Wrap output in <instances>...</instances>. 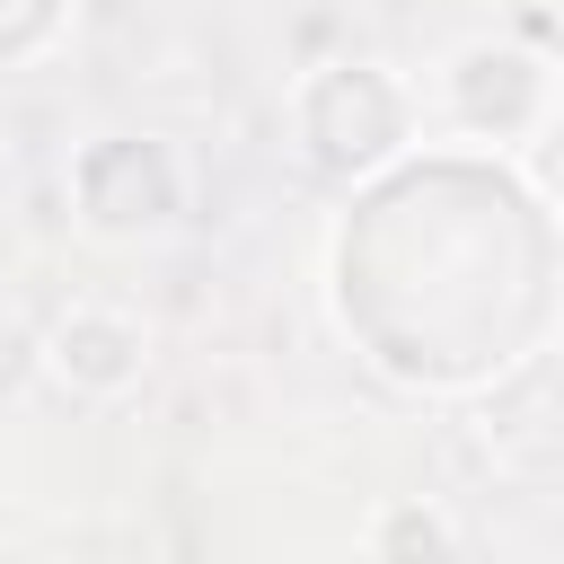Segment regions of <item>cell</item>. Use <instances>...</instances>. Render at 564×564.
I'll use <instances>...</instances> for the list:
<instances>
[{"label": "cell", "mask_w": 564, "mask_h": 564, "mask_svg": "<svg viewBox=\"0 0 564 564\" xmlns=\"http://www.w3.org/2000/svg\"><path fill=\"white\" fill-rule=\"evenodd\" d=\"M291 115H300L308 159L335 167V176L388 167V159L405 150V132H414V97H405V79L379 70V62H326L317 79H300Z\"/></svg>", "instance_id": "1"}, {"label": "cell", "mask_w": 564, "mask_h": 564, "mask_svg": "<svg viewBox=\"0 0 564 564\" xmlns=\"http://www.w3.org/2000/svg\"><path fill=\"white\" fill-rule=\"evenodd\" d=\"M70 203H79V229L88 238H159L185 203V176L159 141H88L79 167H70Z\"/></svg>", "instance_id": "2"}, {"label": "cell", "mask_w": 564, "mask_h": 564, "mask_svg": "<svg viewBox=\"0 0 564 564\" xmlns=\"http://www.w3.org/2000/svg\"><path fill=\"white\" fill-rule=\"evenodd\" d=\"M35 361H44V379H53L62 397L106 405V397H132V388H141V370H150V326H141L132 308H115V300H70V308L44 317Z\"/></svg>", "instance_id": "3"}, {"label": "cell", "mask_w": 564, "mask_h": 564, "mask_svg": "<svg viewBox=\"0 0 564 564\" xmlns=\"http://www.w3.org/2000/svg\"><path fill=\"white\" fill-rule=\"evenodd\" d=\"M441 106L458 132L476 141H529L546 123V62L520 53V44H458L449 70H441Z\"/></svg>", "instance_id": "4"}, {"label": "cell", "mask_w": 564, "mask_h": 564, "mask_svg": "<svg viewBox=\"0 0 564 564\" xmlns=\"http://www.w3.org/2000/svg\"><path fill=\"white\" fill-rule=\"evenodd\" d=\"M485 449L520 476L564 467V352H538V361H520L511 379L485 388Z\"/></svg>", "instance_id": "5"}, {"label": "cell", "mask_w": 564, "mask_h": 564, "mask_svg": "<svg viewBox=\"0 0 564 564\" xmlns=\"http://www.w3.org/2000/svg\"><path fill=\"white\" fill-rule=\"evenodd\" d=\"M361 555H370V564H458L467 538H458V520H449L432 494H388V502H370V520H361Z\"/></svg>", "instance_id": "6"}, {"label": "cell", "mask_w": 564, "mask_h": 564, "mask_svg": "<svg viewBox=\"0 0 564 564\" xmlns=\"http://www.w3.org/2000/svg\"><path fill=\"white\" fill-rule=\"evenodd\" d=\"M520 176L538 185V203H546V212H564V115H546V123L520 141Z\"/></svg>", "instance_id": "7"}]
</instances>
